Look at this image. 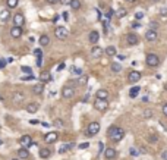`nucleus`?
Listing matches in <instances>:
<instances>
[{"label":"nucleus","instance_id":"obj_29","mask_svg":"<svg viewBox=\"0 0 167 160\" xmlns=\"http://www.w3.org/2000/svg\"><path fill=\"white\" fill-rule=\"evenodd\" d=\"M18 1H19V0H6V6H7L9 9H15V7L18 6Z\"/></svg>","mask_w":167,"mask_h":160},{"label":"nucleus","instance_id":"obj_50","mask_svg":"<svg viewBox=\"0 0 167 160\" xmlns=\"http://www.w3.org/2000/svg\"><path fill=\"white\" fill-rule=\"evenodd\" d=\"M65 66H66L65 63H60V65L57 66V70H59V72H60V70H63V69H65Z\"/></svg>","mask_w":167,"mask_h":160},{"label":"nucleus","instance_id":"obj_55","mask_svg":"<svg viewBox=\"0 0 167 160\" xmlns=\"http://www.w3.org/2000/svg\"><path fill=\"white\" fill-rule=\"evenodd\" d=\"M29 123H31V125H37L38 120H34V119H32V120H29Z\"/></svg>","mask_w":167,"mask_h":160},{"label":"nucleus","instance_id":"obj_9","mask_svg":"<svg viewBox=\"0 0 167 160\" xmlns=\"http://www.w3.org/2000/svg\"><path fill=\"white\" fill-rule=\"evenodd\" d=\"M157 38H158V34H157L155 29H148L145 32V40L147 41H157Z\"/></svg>","mask_w":167,"mask_h":160},{"label":"nucleus","instance_id":"obj_32","mask_svg":"<svg viewBox=\"0 0 167 160\" xmlns=\"http://www.w3.org/2000/svg\"><path fill=\"white\" fill-rule=\"evenodd\" d=\"M9 16H10V10H3V12L0 13V19H1V21H6Z\"/></svg>","mask_w":167,"mask_h":160},{"label":"nucleus","instance_id":"obj_49","mask_svg":"<svg viewBox=\"0 0 167 160\" xmlns=\"http://www.w3.org/2000/svg\"><path fill=\"white\" fill-rule=\"evenodd\" d=\"M46 1H47L48 4H56V3H59L60 0H46Z\"/></svg>","mask_w":167,"mask_h":160},{"label":"nucleus","instance_id":"obj_40","mask_svg":"<svg viewBox=\"0 0 167 160\" xmlns=\"http://www.w3.org/2000/svg\"><path fill=\"white\" fill-rule=\"evenodd\" d=\"M34 79V75H26V76H22V81H31Z\"/></svg>","mask_w":167,"mask_h":160},{"label":"nucleus","instance_id":"obj_46","mask_svg":"<svg viewBox=\"0 0 167 160\" xmlns=\"http://www.w3.org/2000/svg\"><path fill=\"white\" fill-rule=\"evenodd\" d=\"M6 66V60L4 59H0V69H3Z\"/></svg>","mask_w":167,"mask_h":160},{"label":"nucleus","instance_id":"obj_19","mask_svg":"<svg viewBox=\"0 0 167 160\" xmlns=\"http://www.w3.org/2000/svg\"><path fill=\"white\" fill-rule=\"evenodd\" d=\"M40 81H41L43 84H44V82H50V81H51V75H50V72H46V70H44V72H41V73H40Z\"/></svg>","mask_w":167,"mask_h":160},{"label":"nucleus","instance_id":"obj_31","mask_svg":"<svg viewBox=\"0 0 167 160\" xmlns=\"http://www.w3.org/2000/svg\"><path fill=\"white\" fill-rule=\"evenodd\" d=\"M126 13H128V10H126V9H123V7H120L119 10L116 12V16H117V18H125V16H126Z\"/></svg>","mask_w":167,"mask_h":160},{"label":"nucleus","instance_id":"obj_53","mask_svg":"<svg viewBox=\"0 0 167 160\" xmlns=\"http://www.w3.org/2000/svg\"><path fill=\"white\" fill-rule=\"evenodd\" d=\"M117 59H119V60H125V59H126V56H123V54H119V56H117Z\"/></svg>","mask_w":167,"mask_h":160},{"label":"nucleus","instance_id":"obj_18","mask_svg":"<svg viewBox=\"0 0 167 160\" xmlns=\"http://www.w3.org/2000/svg\"><path fill=\"white\" fill-rule=\"evenodd\" d=\"M88 38H90V43H91V44H97L98 40H100V34H98L97 31H91Z\"/></svg>","mask_w":167,"mask_h":160},{"label":"nucleus","instance_id":"obj_17","mask_svg":"<svg viewBox=\"0 0 167 160\" xmlns=\"http://www.w3.org/2000/svg\"><path fill=\"white\" fill-rule=\"evenodd\" d=\"M10 35H12V38H19L22 35V28L21 26H13L10 29Z\"/></svg>","mask_w":167,"mask_h":160},{"label":"nucleus","instance_id":"obj_14","mask_svg":"<svg viewBox=\"0 0 167 160\" xmlns=\"http://www.w3.org/2000/svg\"><path fill=\"white\" fill-rule=\"evenodd\" d=\"M13 23H15V26H21L22 28V25L25 23V18L22 13H16L15 16H13Z\"/></svg>","mask_w":167,"mask_h":160},{"label":"nucleus","instance_id":"obj_23","mask_svg":"<svg viewBox=\"0 0 167 160\" xmlns=\"http://www.w3.org/2000/svg\"><path fill=\"white\" fill-rule=\"evenodd\" d=\"M50 44V38H48V35L47 34H44V35H41L40 37V46H43V47H46Z\"/></svg>","mask_w":167,"mask_h":160},{"label":"nucleus","instance_id":"obj_30","mask_svg":"<svg viewBox=\"0 0 167 160\" xmlns=\"http://www.w3.org/2000/svg\"><path fill=\"white\" fill-rule=\"evenodd\" d=\"M71 72L73 73V75H79V76H81V75L84 73V72H82V69L78 68V66H72V68H71Z\"/></svg>","mask_w":167,"mask_h":160},{"label":"nucleus","instance_id":"obj_58","mask_svg":"<svg viewBox=\"0 0 167 160\" xmlns=\"http://www.w3.org/2000/svg\"><path fill=\"white\" fill-rule=\"evenodd\" d=\"M126 1H129V3H135L136 0H126Z\"/></svg>","mask_w":167,"mask_h":160},{"label":"nucleus","instance_id":"obj_5","mask_svg":"<svg viewBox=\"0 0 167 160\" xmlns=\"http://www.w3.org/2000/svg\"><path fill=\"white\" fill-rule=\"evenodd\" d=\"M98 132H100V123L98 122H91L88 125V128H87V135L88 137H94Z\"/></svg>","mask_w":167,"mask_h":160},{"label":"nucleus","instance_id":"obj_44","mask_svg":"<svg viewBox=\"0 0 167 160\" xmlns=\"http://www.w3.org/2000/svg\"><path fill=\"white\" fill-rule=\"evenodd\" d=\"M139 153H138V150L136 148H131V156H138Z\"/></svg>","mask_w":167,"mask_h":160},{"label":"nucleus","instance_id":"obj_36","mask_svg":"<svg viewBox=\"0 0 167 160\" xmlns=\"http://www.w3.org/2000/svg\"><path fill=\"white\" fill-rule=\"evenodd\" d=\"M21 70H22L24 73H26V75H32V69L29 68V66H22Z\"/></svg>","mask_w":167,"mask_h":160},{"label":"nucleus","instance_id":"obj_54","mask_svg":"<svg viewBox=\"0 0 167 160\" xmlns=\"http://www.w3.org/2000/svg\"><path fill=\"white\" fill-rule=\"evenodd\" d=\"M63 19H65V21H68V19H69V15H68V13H66V12H65V13H63Z\"/></svg>","mask_w":167,"mask_h":160},{"label":"nucleus","instance_id":"obj_4","mask_svg":"<svg viewBox=\"0 0 167 160\" xmlns=\"http://www.w3.org/2000/svg\"><path fill=\"white\" fill-rule=\"evenodd\" d=\"M94 107H96L98 112H106L107 107H109V101L104 100V98H96L94 101Z\"/></svg>","mask_w":167,"mask_h":160},{"label":"nucleus","instance_id":"obj_52","mask_svg":"<svg viewBox=\"0 0 167 160\" xmlns=\"http://www.w3.org/2000/svg\"><path fill=\"white\" fill-rule=\"evenodd\" d=\"M160 13H161V15H163V16H166V15H167V9H166V7H163V9H161V12H160Z\"/></svg>","mask_w":167,"mask_h":160},{"label":"nucleus","instance_id":"obj_56","mask_svg":"<svg viewBox=\"0 0 167 160\" xmlns=\"http://www.w3.org/2000/svg\"><path fill=\"white\" fill-rule=\"evenodd\" d=\"M139 26H141L139 23H132V28H139Z\"/></svg>","mask_w":167,"mask_h":160},{"label":"nucleus","instance_id":"obj_1","mask_svg":"<svg viewBox=\"0 0 167 160\" xmlns=\"http://www.w3.org/2000/svg\"><path fill=\"white\" fill-rule=\"evenodd\" d=\"M107 135H109V138L112 139V141H120V139H123V137H125V131L122 129V128H119V126H110L109 128V131H107Z\"/></svg>","mask_w":167,"mask_h":160},{"label":"nucleus","instance_id":"obj_41","mask_svg":"<svg viewBox=\"0 0 167 160\" xmlns=\"http://www.w3.org/2000/svg\"><path fill=\"white\" fill-rule=\"evenodd\" d=\"M135 18H136V19H142V18H144V12H136V13H135Z\"/></svg>","mask_w":167,"mask_h":160},{"label":"nucleus","instance_id":"obj_45","mask_svg":"<svg viewBox=\"0 0 167 160\" xmlns=\"http://www.w3.org/2000/svg\"><path fill=\"white\" fill-rule=\"evenodd\" d=\"M161 112H163V114H164V116H167V103H166V104H163V109H161Z\"/></svg>","mask_w":167,"mask_h":160},{"label":"nucleus","instance_id":"obj_21","mask_svg":"<svg viewBox=\"0 0 167 160\" xmlns=\"http://www.w3.org/2000/svg\"><path fill=\"white\" fill-rule=\"evenodd\" d=\"M43 91H44V84H43V82L35 84V85L32 87V92H34V94H38V95H40Z\"/></svg>","mask_w":167,"mask_h":160},{"label":"nucleus","instance_id":"obj_33","mask_svg":"<svg viewBox=\"0 0 167 160\" xmlns=\"http://www.w3.org/2000/svg\"><path fill=\"white\" fill-rule=\"evenodd\" d=\"M112 70H113L114 73H117V72L122 70V66H120L119 63H112Z\"/></svg>","mask_w":167,"mask_h":160},{"label":"nucleus","instance_id":"obj_48","mask_svg":"<svg viewBox=\"0 0 167 160\" xmlns=\"http://www.w3.org/2000/svg\"><path fill=\"white\" fill-rule=\"evenodd\" d=\"M71 1H72V0H60V3H62V4H65V6L71 4Z\"/></svg>","mask_w":167,"mask_h":160},{"label":"nucleus","instance_id":"obj_34","mask_svg":"<svg viewBox=\"0 0 167 160\" xmlns=\"http://www.w3.org/2000/svg\"><path fill=\"white\" fill-rule=\"evenodd\" d=\"M34 56L37 57V60H38V59H43V53H41V48H35V50H34Z\"/></svg>","mask_w":167,"mask_h":160},{"label":"nucleus","instance_id":"obj_7","mask_svg":"<svg viewBox=\"0 0 167 160\" xmlns=\"http://www.w3.org/2000/svg\"><path fill=\"white\" fill-rule=\"evenodd\" d=\"M19 144L24 147V148H28V147H31L32 144H34V141H32V137L31 135H22V137L19 138Z\"/></svg>","mask_w":167,"mask_h":160},{"label":"nucleus","instance_id":"obj_59","mask_svg":"<svg viewBox=\"0 0 167 160\" xmlns=\"http://www.w3.org/2000/svg\"><path fill=\"white\" fill-rule=\"evenodd\" d=\"M1 144H3V141H1V139H0V145H1Z\"/></svg>","mask_w":167,"mask_h":160},{"label":"nucleus","instance_id":"obj_38","mask_svg":"<svg viewBox=\"0 0 167 160\" xmlns=\"http://www.w3.org/2000/svg\"><path fill=\"white\" fill-rule=\"evenodd\" d=\"M151 116H152V110H151V109H147V110L144 112V117H147V119H149Z\"/></svg>","mask_w":167,"mask_h":160},{"label":"nucleus","instance_id":"obj_12","mask_svg":"<svg viewBox=\"0 0 167 160\" xmlns=\"http://www.w3.org/2000/svg\"><path fill=\"white\" fill-rule=\"evenodd\" d=\"M126 41H128V44H129V46H135V44H138L139 38H138V35H136L135 32H131V34H128Z\"/></svg>","mask_w":167,"mask_h":160},{"label":"nucleus","instance_id":"obj_15","mask_svg":"<svg viewBox=\"0 0 167 160\" xmlns=\"http://www.w3.org/2000/svg\"><path fill=\"white\" fill-rule=\"evenodd\" d=\"M24 98H25V94L24 92H21V91H16V92H13V95H12V101L13 103H22L24 101Z\"/></svg>","mask_w":167,"mask_h":160},{"label":"nucleus","instance_id":"obj_28","mask_svg":"<svg viewBox=\"0 0 167 160\" xmlns=\"http://www.w3.org/2000/svg\"><path fill=\"white\" fill-rule=\"evenodd\" d=\"M69 6L72 7V10H78L81 7V0H72Z\"/></svg>","mask_w":167,"mask_h":160},{"label":"nucleus","instance_id":"obj_8","mask_svg":"<svg viewBox=\"0 0 167 160\" xmlns=\"http://www.w3.org/2000/svg\"><path fill=\"white\" fill-rule=\"evenodd\" d=\"M75 95V88L71 87V85H66V87H63V90H62V97L63 98H72Z\"/></svg>","mask_w":167,"mask_h":160},{"label":"nucleus","instance_id":"obj_26","mask_svg":"<svg viewBox=\"0 0 167 160\" xmlns=\"http://www.w3.org/2000/svg\"><path fill=\"white\" fill-rule=\"evenodd\" d=\"M139 91H141V88L136 85V87H133V88H131V91H129V97L131 98H135L138 94H139Z\"/></svg>","mask_w":167,"mask_h":160},{"label":"nucleus","instance_id":"obj_43","mask_svg":"<svg viewBox=\"0 0 167 160\" xmlns=\"http://www.w3.org/2000/svg\"><path fill=\"white\" fill-rule=\"evenodd\" d=\"M90 147V144L88 142H82L81 145H79V148H82V150H85V148H88Z\"/></svg>","mask_w":167,"mask_h":160},{"label":"nucleus","instance_id":"obj_35","mask_svg":"<svg viewBox=\"0 0 167 160\" xmlns=\"http://www.w3.org/2000/svg\"><path fill=\"white\" fill-rule=\"evenodd\" d=\"M87 81H88V76L82 75V76L78 79V84H79V85H85V84H87Z\"/></svg>","mask_w":167,"mask_h":160},{"label":"nucleus","instance_id":"obj_60","mask_svg":"<svg viewBox=\"0 0 167 160\" xmlns=\"http://www.w3.org/2000/svg\"><path fill=\"white\" fill-rule=\"evenodd\" d=\"M164 88H166V90H167V84H166V85H164Z\"/></svg>","mask_w":167,"mask_h":160},{"label":"nucleus","instance_id":"obj_51","mask_svg":"<svg viewBox=\"0 0 167 160\" xmlns=\"http://www.w3.org/2000/svg\"><path fill=\"white\" fill-rule=\"evenodd\" d=\"M161 157H163V160H167V150H164V151L161 153Z\"/></svg>","mask_w":167,"mask_h":160},{"label":"nucleus","instance_id":"obj_10","mask_svg":"<svg viewBox=\"0 0 167 160\" xmlns=\"http://www.w3.org/2000/svg\"><path fill=\"white\" fill-rule=\"evenodd\" d=\"M25 109H26V112H28V113H37V112H38V109H40V104H38V103H37V101H31V103H28V104H26V107H25Z\"/></svg>","mask_w":167,"mask_h":160},{"label":"nucleus","instance_id":"obj_2","mask_svg":"<svg viewBox=\"0 0 167 160\" xmlns=\"http://www.w3.org/2000/svg\"><path fill=\"white\" fill-rule=\"evenodd\" d=\"M145 63H147V66H149V68H155V66H158L160 59H158V56H157V54H154V53H148V54L145 56Z\"/></svg>","mask_w":167,"mask_h":160},{"label":"nucleus","instance_id":"obj_57","mask_svg":"<svg viewBox=\"0 0 167 160\" xmlns=\"http://www.w3.org/2000/svg\"><path fill=\"white\" fill-rule=\"evenodd\" d=\"M43 126H44V128H48V126H50V125H48L47 122H43Z\"/></svg>","mask_w":167,"mask_h":160},{"label":"nucleus","instance_id":"obj_37","mask_svg":"<svg viewBox=\"0 0 167 160\" xmlns=\"http://www.w3.org/2000/svg\"><path fill=\"white\" fill-rule=\"evenodd\" d=\"M53 125H54L56 128H62V126H63V120H62V119H56V120L53 122Z\"/></svg>","mask_w":167,"mask_h":160},{"label":"nucleus","instance_id":"obj_61","mask_svg":"<svg viewBox=\"0 0 167 160\" xmlns=\"http://www.w3.org/2000/svg\"><path fill=\"white\" fill-rule=\"evenodd\" d=\"M12 160H19V159H12Z\"/></svg>","mask_w":167,"mask_h":160},{"label":"nucleus","instance_id":"obj_24","mask_svg":"<svg viewBox=\"0 0 167 160\" xmlns=\"http://www.w3.org/2000/svg\"><path fill=\"white\" fill-rule=\"evenodd\" d=\"M97 98H104V100H107V97H109V91L107 90H98L96 92Z\"/></svg>","mask_w":167,"mask_h":160},{"label":"nucleus","instance_id":"obj_27","mask_svg":"<svg viewBox=\"0 0 167 160\" xmlns=\"http://www.w3.org/2000/svg\"><path fill=\"white\" fill-rule=\"evenodd\" d=\"M72 147H73V144H72V142H71V144H63V145H62V147L59 148V153H60V154H63V153L69 151Z\"/></svg>","mask_w":167,"mask_h":160},{"label":"nucleus","instance_id":"obj_47","mask_svg":"<svg viewBox=\"0 0 167 160\" xmlns=\"http://www.w3.org/2000/svg\"><path fill=\"white\" fill-rule=\"evenodd\" d=\"M157 139H158V137H157V135H151V137H149V141H151V142H155Z\"/></svg>","mask_w":167,"mask_h":160},{"label":"nucleus","instance_id":"obj_20","mask_svg":"<svg viewBox=\"0 0 167 160\" xmlns=\"http://www.w3.org/2000/svg\"><path fill=\"white\" fill-rule=\"evenodd\" d=\"M29 157V153H28V150L26 148H21V150H18V159L19 160H24V159H28Z\"/></svg>","mask_w":167,"mask_h":160},{"label":"nucleus","instance_id":"obj_16","mask_svg":"<svg viewBox=\"0 0 167 160\" xmlns=\"http://www.w3.org/2000/svg\"><path fill=\"white\" fill-rule=\"evenodd\" d=\"M103 53H104V50H103L100 46H94L93 47V50H91V56H93V57H96V59L101 57V56H103Z\"/></svg>","mask_w":167,"mask_h":160},{"label":"nucleus","instance_id":"obj_6","mask_svg":"<svg viewBox=\"0 0 167 160\" xmlns=\"http://www.w3.org/2000/svg\"><path fill=\"white\" fill-rule=\"evenodd\" d=\"M141 72L139 70H131L129 72V75H128V81L131 82V84H136L139 79H141Z\"/></svg>","mask_w":167,"mask_h":160},{"label":"nucleus","instance_id":"obj_13","mask_svg":"<svg viewBox=\"0 0 167 160\" xmlns=\"http://www.w3.org/2000/svg\"><path fill=\"white\" fill-rule=\"evenodd\" d=\"M46 142L47 144H53V142H56L57 139H59V134L57 132H54V131H51V132H48L47 135H46Z\"/></svg>","mask_w":167,"mask_h":160},{"label":"nucleus","instance_id":"obj_42","mask_svg":"<svg viewBox=\"0 0 167 160\" xmlns=\"http://www.w3.org/2000/svg\"><path fill=\"white\" fill-rule=\"evenodd\" d=\"M157 28H158V23L152 21V22H151V28H149V29H155V31H157Z\"/></svg>","mask_w":167,"mask_h":160},{"label":"nucleus","instance_id":"obj_11","mask_svg":"<svg viewBox=\"0 0 167 160\" xmlns=\"http://www.w3.org/2000/svg\"><path fill=\"white\" fill-rule=\"evenodd\" d=\"M116 156H117V151H116L114 148L109 147V148H106V150H104V157H106L107 160H113V159H116Z\"/></svg>","mask_w":167,"mask_h":160},{"label":"nucleus","instance_id":"obj_39","mask_svg":"<svg viewBox=\"0 0 167 160\" xmlns=\"http://www.w3.org/2000/svg\"><path fill=\"white\" fill-rule=\"evenodd\" d=\"M112 16H113V9H109L107 13H106V19H110Z\"/></svg>","mask_w":167,"mask_h":160},{"label":"nucleus","instance_id":"obj_25","mask_svg":"<svg viewBox=\"0 0 167 160\" xmlns=\"http://www.w3.org/2000/svg\"><path fill=\"white\" fill-rule=\"evenodd\" d=\"M106 54H107L109 57L116 56V47H114V46H109L107 48H106Z\"/></svg>","mask_w":167,"mask_h":160},{"label":"nucleus","instance_id":"obj_3","mask_svg":"<svg viewBox=\"0 0 167 160\" xmlns=\"http://www.w3.org/2000/svg\"><path fill=\"white\" fill-rule=\"evenodd\" d=\"M54 35H56L57 40H66V38L69 37V31H68L65 26H57V28L54 29Z\"/></svg>","mask_w":167,"mask_h":160},{"label":"nucleus","instance_id":"obj_22","mask_svg":"<svg viewBox=\"0 0 167 160\" xmlns=\"http://www.w3.org/2000/svg\"><path fill=\"white\" fill-rule=\"evenodd\" d=\"M50 154H51V150H50V148H46V147H44V148L40 150V157H41V159H48Z\"/></svg>","mask_w":167,"mask_h":160}]
</instances>
